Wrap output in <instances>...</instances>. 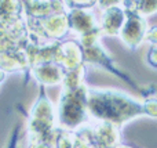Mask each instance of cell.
<instances>
[{"mask_svg":"<svg viewBox=\"0 0 157 148\" xmlns=\"http://www.w3.org/2000/svg\"><path fill=\"white\" fill-rule=\"evenodd\" d=\"M90 108L95 116L114 125H123L128 119L139 115H149L157 118V100H147L145 104L135 101L120 91H92Z\"/></svg>","mask_w":157,"mask_h":148,"instance_id":"cell-1","label":"cell"},{"mask_svg":"<svg viewBox=\"0 0 157 148\" xmlns=\"http://www.w3.org/2000/svg\"><path fill=\"white\" fill-rule=\"evenodd\" d=\"M124 7H125V21L121 30H120V36H121L123 42L130 49L135 50L141 44V42L144 40V38L146 36L147 32L146 21H145L144 17L138 15L130 7H127V6H124Z\"/></svg>","mask_w":157,"mask_h":148,"instance_id":"cell-2","label":"cell"},{"mask_svg":"<svg viewBox=\"0 0 157 148\" xmlns=\"http://www.w3.org/2000/svg\"><path fill=\"white\" fill-rule=\"evenodd\" d=\"M125 21V13L117 6L109 7L103 14V29L109 35H117Z\"/></svg>","mask_w":157,"mask_h":148,"instance_id":"cell-3","label":"cell"},{"mask_svg":"<svg viewBox=\"0 0 157 148\" xmlns=\"http://www.w3.org/2000/svg\"><path fill=\"white\" fill-rule=\"evenodd\" d=\"M124 6L130 7L131 10H134L141 17L149 15V14L157 11V2H131V3L125 2Z\"/></svg>","mask_w":157,"mask_h":148,"instance_id":"cell-4","label":"cell"},{"mask_svg":"<svg viewBox=\"0 0 157 148\" xmlns=\"http://www.w3.org/2000/svg\"><path fill=\"white\" fill-rule=\"evenodd\" d=\"M147 62L150 66L157 69V44H155L147 53Z\"/></svg>","mask_w":157,"mask_h":148,"instance_id":"cell-5","label":"cell"},{"mask_svg":"<svg viewBox=\"0 0 157 148\" xmlns=\"http://www.w3.org/2000/svg\"><path fill=\"white\" fill-rule=\"evenodd\" d=\"M146 38L149 42H152V43L157 44V26L152 28V29H149L146 32Z\"/></svg>","mask_w":157,"mask_h":148,"instance_id":"cell-6","label":"cell"}]
</instances>
